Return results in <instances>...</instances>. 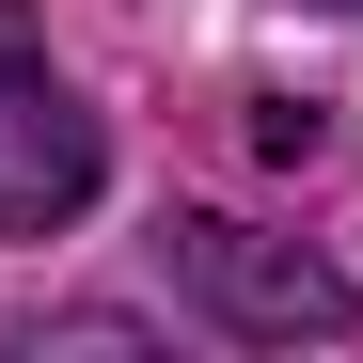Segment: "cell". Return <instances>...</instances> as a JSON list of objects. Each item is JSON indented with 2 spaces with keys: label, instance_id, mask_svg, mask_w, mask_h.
<instances>
[{
  "label": "cell",
  "instance_id": "6da1fadb",
  "mask_svg": "<svg viewBox=\"0 0 363 363\" xmlns=\"http://www.w3.org/2000/svg\"><path fill=\"white\" fill-rule=\"evenodd\" d=\"M158 253H174V284H190L221 332H253V347H300V332H363V284H347V269L284 253V237L221 221V206H174V221H158Z\"/></svg>",
  "mask_w": 363,
  "mask_h": 363
},
{
  "label": "cell",
  "instance_id": "7a4b0ae2",
  "mask_svg": "<svg viewBox=\"0 0 363 363\" xmlns=\"http://www.w3.org/2000/svg\"><path fill=\"white\" fill-rule=\"evenodd\" d=\"M95 111L48 79V48H32V16L0 0V237H48V221H79L95 206Z\"/></svg>",
  "mask_w": 363,
  "mask_h": 363
}]
</instances>
